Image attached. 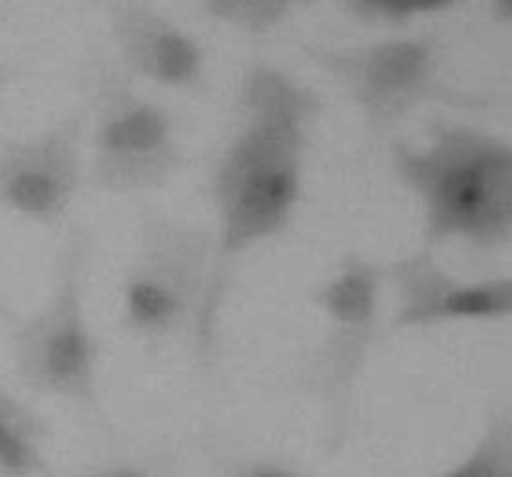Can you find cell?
Here are the masks:
<instances>
[{"mask_svg": "<svg viewBox=\"0 0 512 477\" xmlns=\"http://www.w3.org/2000/svg\"><path fill=\"white\" fill-rule=\"evenodd\" d=\"M383 293V265L348 253L310 295L325 330L308 363L305 385L320 403L328 455H338L353 430L360 383L383 333Z\"/></svg>", "mask_w": 512, "mask_h": 477, "instance_id": "5b68a950", "label": "cell"}, {"mask_svg": "<svg viewBox=\"0 0 512 477\" xmlns=\"http://www.w3.org/2000/svg\"><path fill=\"white\" fill-rule=\"evenodd\" d=\"M308 3L310 0H205L203 5L210 18L250 35H260Z\"/></svg>", "mask_w": 512, "mask_h": 477, "instance_id": "4fadbf2b", "label": "cell"}, {"mask_svg": "<svg viewBox=\"0 0 512 477\" xmlns=\"http://www.w3.org/2000/svg\"><path fill=\"white\" fill-rule=\"evenodd\" d=\"M50 425L10 390L0 388V477H43L48 473Z\"/></svg>", "mask_w": 512, "mask_h": 477, "instance_id": "8fae6325", "label": "cell"}, {"mask_svg": "<svg viewBox=\"0 0 512 477\" xmlns=\"http://www.w3.org/2000/svg\"><path fill=\"white\" fill-rule=\"evenodd\" d=\"M383 278L395 303L393 330L508 323L512 318V275L463 278L430 248L383 265Z\"/></svg>", "mask_w": 512, "mask_h": 477, "instance_id": "ba28073f", "label": "cell"}, {"mask_svg": "<svg viewBox=\"0 0 512 477\" xmlns=\"http://www.w3.org/2000/svg\"><path fill=\"white\" fill-rule=\"evenodd\" d=\"M318 120L320 98L293 75L265 63L245 73L233 125L210 173L215 260L203 333L195 343L205 368L215 355L238 263L293 225Z\"/></svg>", "mask_w": 512, "mask_h": 477, "instance_id": "6da1fadb", "label": "cell"}, {"mask_svg": "<svg viewBox=\"0 0 512 477\" xmlns=\"http://www.w3.org/2000/svg\"><path fill=\"white\" fill-rule=\"evenodd\" d=\"M90 120L85 185L103 195H140L178 175L183 143L175 118L120 73L103 70L95 78Z\"/></svg>", "mask_w": 512, "mask_h": 477, "instance_id": "8992f818", "label": "cell"}, {"mask_svg": "<svg viewBox=\"0 0 512 477\" xmlns=\"http://www.w3.org/2000/svg\"><path fill=\"white\" fill-rule=\"evenodd\" d=\"M125 68L168 90H195L205 78L198 40L143 0H103Z\"/></svg>", "mask_w": 512, "mask_h": 477, "instance_id": "30bf717a", "label": "cell"}, {"mask_svg": "<svg viewBox=\"0 0 512 477\" xmlns=\"http://www.w3.org/2000/svg\"><path fill=\"white\" fill-rule=\"evenodd\" d=\"M388 160L418 205L423 248L463 245L493 255L512 243L508 138L465 120L433 118L420 143L390 138Z\"/></svg>", "mask_w": 512, "mask_h": 477, "instance_id": "7a4b0ae2", "label": "cell"}, {"mask_svg": "<svg viewBox=\"0 0 512 477\" xmlns=\"http://www.w3.org/2000/svg\"><path fill=\"white\" fill-rule=\"evenodd\" d=\"M13 75H15V70L10 68V65H5V63H0V90L5 88V85L10 83V80H13Z\"/></svg>", "mask_w": 512, "mask_h": 477, "instance_id": "e0dca14e", "label": "cell"}, {"mask_svg": "<svg viewBox=\"0 0 512 477\" xmlns=\"http://www.w3.org/2000/svg\"><path fill=\"white\" fill-rule=\"evenodd\" d=\"M213 260L210 228L165 213L145 215L120 288L125 333L145 343L190 335L195 348L203 333Z\"/></svg>", "mask_w": 512, "mask_h": 477, "instance_id": "277c9868", "label": "cell"}, {"mask_svg": "<svg viewBox=\"0 0 512 477\" xmlns=\"http://www.w3.org/2000/svg\"><path fill=\"white\" fill-rule=\"evenodd\" d=\"M85 185V125L75 113L25 138L0 143V205L35 225L70 213Z\"/></svg>", "mask_w": 512, "mask_h": 477, "instance_id": "9c48e42d", "label": "cell"}, {"mask_svg": "<svg viewBox=\"0 0 512 477\" xmlns=\"http://www.w3.org/2000/svg\"><path fill=\"white\" fill-rule=\"evenodd\" d=\"M83 477H153L148 468L135 463H115V465H103V468H95Z\"/></svg>", "mask_w": 512, "mask_h": 477, "instance_id": "9a60e30c", "label": "cell"}, {"mask_svg": "<svg viewBox=\"0 0 512 477\" xmlns=\"http://www.w3.org/2000/svg\"><path fill=\"white\" fill-rule=\"evenodd\" d=\"M433 477H512V413L498 408L490 413L473 448L450 468Z\"/></svg>", "mask_w": 512, "mask_h": 477, "instance_id": "7c38bea8", "label": "cell"}, {"mask_svg": "<svg viewBox=\"0 0 512 477\" xmlns=\"http://www.w3.org/2000/svg\"><path fill=\"white\" fill-rule=\"evenodd\" d=\"M310 58L338 80L375 138H390L425 103L455 98L440 80V50L433 35L315 48Z\"/></svg>", "mask_w": 512, "mask_h": 477, "instance_id": "52a82bcc", "label": "cell"}, {"mask_svg": "<svg viewBox=\"0 0 512 477\" xmlns=\"http://www.w3.org/2000/svg\"><path fill=\"white\" fill-rule=\"evenodd\" d=\"M235 477H298L290 468L278 463H253L240 470Z\"/></svg>", "mask_w": 512, "mask_h": 477, "instance_id": "2e32d148", "label": "cell"}, {"mask_svg": "<svg viewBox=\"0 0 512 477\" xmlns=\"http://www.w3.org/2000/svg\"><path fill=\"white\" fill-rule=\"evenodd\" d=\"M90 235L73 230L55 260L53 283L33 313L10 323L13 373L40 398L98 413L100 345L88 318Z\"/></svg>", "mask_w": 512, "mask_h": 477, "instance_id": "3957f363", "label": "cell"}, {"mask_svg": "<svg viewBox=\"0 0 512 477\" xmlns=\"http://www.w3.org/2000/svg\"><path fill=\"white\" fill-rule=\"evenodd\" d=\"M355 18L368 23L403 25L420 18L418 0H340Z\"/></svg>", "mask_w": 512, "mask_h": 477, "instance_id": "5bb4252c", "label": "cell"}]
</instances>
